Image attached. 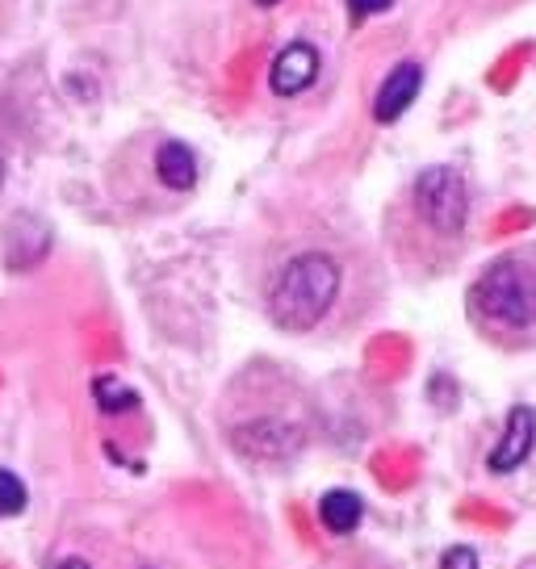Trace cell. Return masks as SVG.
Here are the masks:
<instances>
[{
    "instance_id": "obj_1",
    "label": "cell",
    "mask_w": 536,
    "mask_h": 569,
    "mask_svg": "<svg viewBox=\"0 0 536 569\" xmlns=\"http://www.w3.org/2000/svg\"><path fill=\"white\" fill-rule=\"evenodd\" d=\"M374 298V260L348 248L336 231H306L277 248L260 272V306L286 336H319L327 327H357Z\"/></svg>"
},
{
    "instance_id": "obj_2",
    "label": "cell",
    "mask_w": 536,
    "mask_h": 569,
    "mask_svg": "<svg viewBox=\"0 0 536 569\" xmlns=\"http://www.w3.org/2000/svg\"><path fill=\"white\" fill-rule=\"evenodd\" d=\"M469 227V184L453 163H428L386 213V243L411 277H440L457 264Z\"/></svg>"
},
{
    "instance_id": "obj_3",
    "label": "cell",
    "mask_w": 536,
    "mask_h": 569,
    "mask_svg": "<svg viewBox=\"0 0 536 569\" xmlns=\"http://www.w3.org/2000/svg\"><path fill=\"white\" fill-rule=\"evenodd\" d=\"M465 319L499 352L536 348V243L499 251L465 289Z\"/></svg>"
},
{
    "instance_id": "obj_4",
    "label": "cell",
    "mask_w": 536,
    "mask_h": 569,
    "mask_svg": "<svg viewBox=\"0 0 536 569\" xmlns=\"http://www.w3.org/2000/svg\"><path fill=\"white\" fill-rule=\"evenodd\" d=\"M231 440L239 452H248V457H268V461H277V457H294L298 448H302V427L286 419V415H256L251 423H239L231 431Z\"/></svg>"
},
{
    "instance_id": "obj_5",
    "label": "cell",
    "mask_w": 536,
    "mask_h": 569,
    "mask_svg": "<svg viewBox=\"0 0 536 569\" xmlns=\"http://www.w3.org/2000/svg\"><path fill=\"white\" fill-rule=\"evenodd\" d=\"M319 71H322L319 47L306 42V38H294V42H286L281 51L272 54V63H268V89L277 92V97H302L319 80Z\"/></svg>"
},
{
    "instance_id": "obj_6",
    "label": "cell",
    "mask_w": 536,
    "mask_h": 569,
    "mask_svg": "<svg viewBox=\"0 0 536 569\" xmlns=\"http://www.w3.org/2000/svg\"><path fill=\"white\" fill-rule=\"evenodd\" d=\"M147 156H151V160H147V177L156 180L163 193L189 197L197 189V177H201V168H197V151L189 147V142L156 139V147H151Z\"/></svg>"
},
{
    "instance_id": "obj_7",
    "label": "cell",
    "mask_w": 536,
    "mask_h": 569,
    "mask_svg": "<svg viewBox=\"0 0 536 569\" xmlns=\"http://www.w3.org/2000/svg\"><path fill=\"white\" fill-rule=\"evenodd\" d=\"M419 92H424V68H419L415 59L394 63V68L386 71V80H381L374 92V122L394 126L415 101H419Z\"/></svg>"
},
{
    "instance_id": "obj_8",
    "label": "cell",
    "mask_w": 536,
    "mask_h": 569,
    "mask_svg": "<svg viewBox=\"0 0 536 569\" xmlns=\"http://www.w3.org/2000/svg\"><path fill=\"white\" fill-rule=\"evenodd\" d=\"M533 445H536L533 407H512L507 410V427H503L499 445L486 452V469L490 473H516L519 465L533 457Z\"/></svg>"
},
{
    "instance_id": "obj_9",
    "label": "cell",
    "mask_w": 536,
    "mask_h": 569,
    "mask_svg": "<svg viewBox=\"0 0 536 569\" xmlns=\"http://www.w3.org/2000/svg\"><path fill=\"white\" fill-rule=\"evenodd\" d=\"M319 519L327 532L336 536H348L360 528V519H365V502H360L353 490H327L319 498Z\"/></svg>"
},
{
    "instance_id": "obj_10",
    "label": "cell",
    "mask_w": 536,
    "mask_h": 569,
    "mask_svg": "<svg viewBox=\"0 0 536 569\" xmlns=\"http://www.w3.org/2000/svg\"><path fill=\"white\" fill-rule=\"evenodd\" d=\"M92 398H97V407L106 410V415L139 407V393L130 390V386H122L118 377H97V381H92Z\"/></svg>"
},
{
    "instance_id": "obj_11",
    "label": "cell",
    "mask_w": 536,
    "mask_h": 569,
    "mask_svg": "<svg viewBox=\"0 0 536 569\" xmlns=\"http://www.w3.org/2000/svg\"><path fill=\"white\" fill-rule=\"evenodd\" d=\"M26 502H30L26 481H21L18 473H9V469H0V516H21Z\"/></svg>"
},
{
    "instance_id": "obj_12",
    "label": "cell",
    "mask_w": 536,
    "mask_h": 569,
    "mask_svg": "<svg viewBox=\"0 0 536 569\" xmlns=\"http://www.w3.org/2000/svg\"><path fill=\"white\" fill-rule=\"evenodd\" d=\"M344 4H348V21H353V26H360V21L386 13L394 0H344Z\"/></svg>"
},
{
    "instance_id": "obj_13",
    "label": "cell",
    "mask_w": 536,
    "mask_h": 569,
    "mask_svg": "<svg viewBox=\"0 0 536 569\" xmlns=\"http://www.w3.org/2000/svg\"><path fill=\"white\" fill-rule=\"evenodd\" d=\"M440 569H478V552L465 549V545H453V549L440 557Z\"/></svg>"
},
{
    "instance_id": "obj_14",
    "label": "cell",
    "mask_w": 536,
    "mask_h": 569,
    "mask_svg": "<svg viewBox=\"0 0 536 569\" xmlns=\"http://www.w3.org/2000/svg\"><path fill=\"white\" fill-rule=\"evenodd\" d=\"M54 569H92V566L85 561V557H63V561H59Z\"/></svg>"
},
{
    "instance_id": "obj_15",
    "label": "cell",
    "mask_w": 536,
    "mask_h": 569,
    "mask_svg": "<svg viewBox=\"0 0 536 569\" xmlns=\"http://www.w3.org/2000/svg\"><path fill=\"white\" fill-rule=\"evenodd\" d=\"M13 4H18V0H0V18H4V13L13 9Z\"/></svg>"
},
{
    "instance_id": "obj_16",
    "label": "cell",
    "mask_w": 536,
    "mask_h": 569,
    "mask_svg": "<svg viewBox=\"0 0 536 569\" xmlns=\"http://www.w3.org/2000/svg\"><path fill=\"white\" fill-rule=\"evenodd\" d=\"M251 4H260V9H272V4H281V0H251Z\"/></svg>"
},
{
    "instance_id": "obj_17",
    "label": "cell",
    "mask_w": 536,
    "mask_h": 569,
    "mask_svg": "<svg viewBox=\"0 0 536 569\" xmlns=\"http://www.w3.org/2000/svg\"><path fill=\"white\" fill-rule=\"evenodd\" d=\"M0 180H4V168H0Z\"/></svg>"
}]
</instances>
